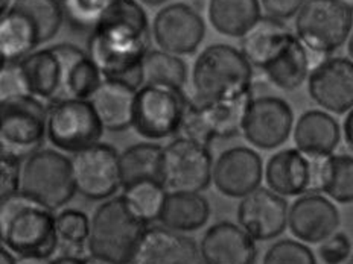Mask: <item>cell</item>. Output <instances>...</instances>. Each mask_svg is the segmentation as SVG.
Wrapping results in <instances>:
<instances>
[{
	"instance_id": "6da1fadb",
	"label": "cell",
	"mask_w": 353,
	"mask_h": 264,
	"mask_svg": "<svg viewBox=\"0 0 353 264\" xmlns=\"http://www.w3.org/2000/svg\"><path fill=\"white\" fill-rule=\"evenodd\" d=\"M148 17L137 0H114L92 29L87 52L104 79L119 80L139 90L143 84V60L150 52Z\"/></svg>"
},
{
	"instance_id": "7a4b0ae2",
	"label": "cell",
	"mask_w": 353,
	"mask_h": 264,
	"mask_svg": "<svg viewBox=\"0 0 353 264\" xmlns=\"http://www.w3.org/2000/svg\"><path fill=\"white\" fill-rule=\"evenodd\" d=\"M0 240L17 256L50 260L60 248L54 211L16 193L0 201Z\"/></svg>"
},
{
	"instance_id": "3957f363",
	"label": "cell",
	"mask_w": 353,
	"mask_h": 264,
	"mask_svg": "<svg viewBox=\"0 0 353 264\" xmlns=\"http://www.w3.org/2000/svg\"><path fill=\"white\" fill-rule=\"evenodd\" d=\"M253 65L230 44H210L198 55L192 70L196 104L229 100L252 94Z\"/></svg>"
},
{
	"instance_id": "277c9868",
	"label": "cell",
	"mask_w": 353,
	"mask_h": 264,
	"mask_svg": "<svg viewBox=\"0 0 353 264\" xmlns=\"http://www.w3.org/2000/svg\"><path fill=\"white\" fill-rule=\"evenodd\" d=\"M148 228L150 225L132 212L122 195L113 196L93 212L87 251L117 264H130Z\"/></svg>"
},
{
	"instance_id": "5b68a950",
	"label": "cell",
	"mask_w": 353,
	"mask_h": 264,
	"mask_svg": "<svg viewBox=\"0 0 353 264\" xmlns=\"http://www.w3.org/2000/svg\"><path fill=\"white\" fill-rule=\"evenodd\" d=\"M49 107L31 94H12L0 102V149L17 158L40 151L48 135Z\"/></svg>"
},
{
	"instance_id": "8992f818",
	"label": "cell",
	"mask_w": 353,
	"mask_h": 264,
	"mask_svg": "<svg viewBox=\"0 0 353 264\" xmlns=\"http://www.w3.org/2000/svg\"><path fill=\"white\" fill-rule=\"evenodd\" d=\"M20 193L50 211L63 208L78 193L72 160L52 149L34 152L21 168Z\"/></svg>"
},
{
	"instance_id": "52a82bcc",
	"label": "cell",
	"mask_w": 353,
	"mask_h": 264,
	"mask_svg": "<svg viewBox=\"0 0 353 264\" xmlns=\"http://www.w3.org/2000/svg\"><path fill=\"white\" fill-rule=\"evenodd\" d=\"M189 105L179 88L143 84L136 94L132 128L151 142L174 137L181 132Z\"/></svg>"
},
{
	"instance_id": "ba28073f",
	"label": "cell",
	"mask_w": 353,
	"mask_h": 264,
	"mask_svg": "<svg viewBox=\"0 0 353 264\" xmlns=\"http://www.w3.org/2000/svg\"><path fill=\"white\" fill-rule=\"evenodd\" d=\"M352 12L338 0H306L296 17V32L309 54L325 56L349 38Z\"/></svg>"
},
{
	"instance_id": "9c48e42d",
	"label": "cell",
	"mask_w": 353,
	"mask_h": 264,
	"mask_svg": "<svg viewBox=\"0 0 353 264\" xmlns=\"http://www.w3.org/2000/svg\"><path fill=\"white\" fill-rule=\"evenodd\" d=\"M104 129L90 99H63L49 105L48 138L63 152L92 148L99 143Z\"/></svg>"
},
{
	"instance_id": "30bf717a",
	"label": "cell",
	"mask_w": 353,
	"mask_h": 264,
	"mask_svg": "<svg viewBox=\"0 0 353 264\" xmlns=\"http://www.w3.org/2000/svg\"><path fill=\"white\" fill-rule=\"evenodd\" d=\"M212 175L213 158L209 146L180 137L163 148L161 184L168 192L201 193L210 186Z\"/></svg>"
},
{
	"instance_id": "8fae6325",
	"label": "cell",
	"mask_w": 353,
	"mask_h": 264,
	"mask_svg": "<svg viewBox=\"0 0 353 264\" xmlns=\"http://www.w3.org/2000/svg\"><path fill=\"white\" fill-rule=\"evenodd\" d=\"M252 94L242 98L196 104L190 102L181 132L196 143L210 146L216 138H232L242 132Z\"/></svg>"
},
{
	"instance_id": "7c38bea8",
	"label": "cell",
	"mask_w": 353,
	"mask_h": 264,
	"mask_svg": "<svg viewBox=\"0 0 353 264\" xmlns=\"http://www.w3.org/2000/svg\"><path fill=\"white\" fill-rule=\"evenodd\" d=\"M119 153L113 146L98 143L73 153L77 192L90 201H107L122 187Z\"/></svg>"
},
{
	"instance_id": "4fadbf2b",
	"label": "cell",
	"mask_w": 353,
	"mask_h": 264,
	"mask_svg": "<svg viewBox=\"0 0 353 264\" xmlns=\"http://www.w3.org/2000/svg\"><path fill=\"white\" fill-rule=\"evenodd\" d=\"M294 114L290 104L281 98H253L242 124L245 140L257 149L271 151L290 138Z\"/></svg>"
},
{
	"instance_id": "5bb4252c",
	"label": "cell",
	"mask_w": 353,
	"mask_h": 264,
	"mask_svg": "<svg viewBox=\"0 0 353 264\" xmlns=\"http://www.w3.org/2000/svg\"><path fill=\"white\" fill-rule=\"evenodd\" d=\"M204 20L186 3H172L161 8L152 21L151 34L157 46L174 55H190L204 38Z\"/></svg>"
},
{
	"instance_id": "9a60e30c",
	"label": "cell",
	"mask_w": 353,
	"mask_h": 264,
	"mask_svg": "<svg viewBox=\"0 0 353 264\" xmlns=\"http://www.w3.org/2000/svg\"><path fill=\"white\" fill-rule=\"evenodd\" d=\"M307 91L326 111L349 113L353 108V60L343 56L323 60L309 73Z\"/></svg>"
},
{
	"instance_id": "2e32d148",
	"label": "cell",
	"mask_w": 353,
	"mask_h": 264,
	"mask_svg": "<svg viewBox=\"0 0 353 264\" xmlns=\"http://www.w3.org/2000/svg\"><path fill=\"white\" fill-rule=\"evenodd\" d=\"M236 216L238 225L256 241H268L283 234L288 226L290 205L273 190L259 187L242 197Z\"/></svg>"
},
{
	"instance_id": "e0dca14e",
	"label": "cell",
	"mask_w": 353,
	"mask_h": 264,
	"mask_svg": "<svg viewBox=\"0 0 353 264\" xmlns=\"http://www.w3.org/2000/svg\"><path fill=\"white\" fill-rule=\"evenodd\" d=\"M263 173L259 153L245 146H236L224 151L218 157L213 164L212 182L221 195L232 199H242L259 188Z\"/></svg>"
},
{
	"instance_id": "ac0fdd59",
	"label": "cell",
	"mask_w": 353,
	"mask_h": 264,
	"mask_svg": "<svg viewBox=\"0 0 353 264\" xmlns=\"http://www.w3.org/2000/svg\"><path fill=\"white\" fill-rule=\"evenodd\" d=\"M340 211L320 193L301 195L290 207L288 228L301 243H323L340 228Z\"/></svg>"
},
{
	"instance_id": "d6986e66",
	"label": "cell",
	"mask_w": 353,
	"mask_h": 264,
	"mask_svg": "<svg viewBox=\"0 0 353 264\" xmlns=\"http://www.w3.org/2000/svg\"><path fill=\"white\" fill-rule=\"evenodd\" d=\"M130 264H203V260L194 239L165 226H150Z\"/></svg>"
},
{
	"instance_id": "ffe728a7",
	"label": "cell",
	"mask_w": 353,
	"mask_h": 264,
	"mask_svg": "<svg viewBox=\"0 0 353 264\" xmlns=\"http://www.w3.org/2000/svg\"><path fill=\"white\" fill-rule=\"evenodd\" d=\"M203 264H256V240L232 222H218L205 230L200 241Z\"/></svg>"
},
{
	"instance_id": "44dd1931",
	"label": "cell",
	"mask_w": 353,
	"mask_h": 264,
	"mask_svg": "<svg viewBox=\"0 0 353 264\" xmlns=\"http://www.w3.org/2000/svg\"><path fill=\"white\" fill-rule=\"evenodd\" d=\"M20 91L43 102L60 100L61 61L54 46L34 50L16 64Z\"/></svg>"
},
{
	"instance_id": "7402d4cb",
	"label": "cell",
	"mask_w": 353,
	"mask_h": 264,
	"mask_svg": "<svg viewBox=\"0 0 353 264\" xmlns=\"http://www.w3.org/2000/svg\"><path fill=\"white\" fill-rule=\"evenodd\" d=\"M54 49L61 61L60 100L90 99L104 80L97 63L75 44H57Z\"/></svg>"
},
{
	"instance_id": "603a6c76",
	"label": "cell",
	"mask_w": 353,
	"mask_h": 264,
	"mask_svg": "<svg viewBox=\"0 0 353 264\" xmlns=\"http://www.w3.org/2000/svg\"><path fill=\"white\" fill-rule=\"evenodd\" d=\"M340 140V124L332 116L320 109L303 113L294 126V143L307 158L332 155Z\"/></svg>"
},
{
	"instance_id": "cb8c5ba5",
	"label": "cell",
	"mask_w": 353,
	"mask_h": 264,
	"mask_svg": "<svg viewBox=\"0 0 353 264\" xmlns=\"http://www.w3.org/2000/svg\"><path fill=\"white\" fill-rule=\"evenodd\" d=\"M263 175L268 188L283 197L309 193L311 163L299 149H283L274 153L268 160Z\"/></svg>"
},
{
	"instance_id": "d4e9b609",
	"label": "cell",
	"mask_w": 353,
	"mask_h": 264,
	"mask_svg": "<svg viewBox=\"0 0 353 264\" xmlns=\"http://www.w3.org/2000/svg\"><path fill=\"white\" fill-rule=\"evenodd\" d=\"M311 184L309 193H325L338 204L353 202V157L329 155L309 158Z\"/></svg>"
},
{
	"instance_id": "484cf974",
	"label": "cell",
	"mask_w": 353,
	"mask_h": 264,
	"mask_svg": "<svg viewBox=\"0 0 353 264\" xmlns=\"http://www.w3.org/2000/svg\"><path fill=\"white\" fill-rule=\"evenodd\" d=\"M137 90L119 82L104 79L90 98L104 128L121 132L132 126Z\"/></svg>"
},
{
	"instance_id": "4316f807",
	"label": "cell",
	"mask_w": 353,
	"mask_h": 264,
	"mask_svg": "<svg viewBox=\"0 0 353 264\" xmlns=\"http://www.w3.org/2000/svg\"><path fill=\"white\" fill-rule=\"evenodd\" d=\"M311 70V56L297 35H292L274 55L273 60L263 67V73L270 79V82L283 91L297 90L305 82Z\"/></svg>"
},
{
	"instance_id": "83f0119b",
	"label": "cell",
	"mask_w": 353,
	"mask_h": 264,
	"mask_svg": "<svg viewBox=\"0 0 353 264\" xmlns=\"http://www.w3.org/2000/svg\"><path fill=\"white\" fill-rule=\"evenodd\" d=\"M292 35L282 20L270 16L261 17L244 36H241V52L253 67L263 70Z\"/></svg>"
},
{
	"instance_id": "f1b7e54d",
	"label": "cell",
	"mask_w": 353,
	"mask_h": 264,
	"mask_svg": "<svg viewBox=\"0 0 353 264\" xmlns=\"http://www.w3.org/2000/svg\"><path fill=\"white\" fill-rule=\"evenodd\" d=\"M210 217V204L201 193L168 192L159 222L175 232L201 230Z\"/></svg>"
},
{
	"instance_id": "f546056e",
	"label": "cell",
	"mask_w": 353,
	"mask_h": 264,
	"mask_svg": "<svg viewBox=\"0 0 353 264\" xmlns=\"http://www.w3.org/2000/svg\"><path fill=\"white\" fill-rule=\"evenodd\" d=\"M209 20L216 32L244 36L261 19L259 0H210Z\"/></svg>"
},
{
	"instance_id": "4dcf8cb0",
	"label": "cell",
	"mask_w": 353,
	"mask_h": 264,
	"mask_svg": "<svg viewBox=\"0 0 353 264\" xmlns=\"http://www.w3.org/2000/svg\"><path fill=\"white\" fill-rule=\"evenodd\" d=\"M40 46L34 26L23 14L10 8L0 20V56L2 64H17Z\"/></svg>"
},
{
	"instance_id": "1f68e13d",
	"label": "cell",
	"mask_w": 353,
	"mask_h": 264,
	"mask_svg": "<svg viewBox=\"0 0 353 264\" xmlns=\"http://www.w3.org/2000/svg\"><path fill=\"white\" fill-rule=\"evenodd\" d=\"M161 160L163 148L152 142L136 143L125 149L119 157L122 188L145 179L161 182Z\"/></svg>"
},
{
	"instance_id": "d6a6232c",
	"label": "cell",
	"mask_w": 353,
	"mask_h": 264,
	"mask_svg": "<svg viewBox=\"0 0 353 264\" xmlns=\"http://www.w3.org/2000/svg\"><path fill=\"white\" fill-rule=\"evenodd\" d=\"M10 8L31 21L40 44L52 40L65 19L61 0H14Z\"/></svg>"
},
{
	"instance_id": "836d02e7",
	"label": "cell",
	"mask_w": 353,
	"mask_h": 264,
	"mask_svg": "<svg viewBox=\"0 0 353 264\" xmlns=\"http://www.w3.org/2000/svg\"><path fill=\"white\" fill-rule=\"evenodd\" d=\"M145 84L172 87L183 90L188 80V67L179 55L165 50H150L143 60Z\"/></svg>"
},
{
	"instance_id": "e575fe53",
	"label": "cell",
	"mask_w": 353,
	"mask_h": 264,
	"mask_svg": "<svg viewBox=\"0 0 353 264\" xmlns=\"http://www.w3.org/2000/svg\"><path fill=\"white\" fill-rule=\"evenodd\" d=\"M122 196L132 212L150 225L160 219L168 190L160 181L145 179L125 187Z\"/></svg>"
},
{
	"instance_id": "d590c367",
	"label": "cell",
	"mask_w": 353,
	"mask_h": 264,
	"mask_svg": "<svg viewBox=\"0 0 353 264\" xmlns=\"http://www.w3.org/2000/svg\"><path fill=\"white\" fill-rule=\"evenodd\" d=\"M57 230L60 236V245L73 248L75 251L87 246L88 236H90V219L85 212L68 208L63 210L57 216Z\"/></svg>"
},
{
	"instance_id": "8d00e7d4",
	"label": "cell",
	"mask_w": 353,
	"mask_h": 264,
	"mask_svg": "<svg viewBox=\"0 0 353 264\" xmlns=\"http://www.w3.org/2000/svg\"><path fill=\"white\" fill-rule=\"evenodd\" d=\"M64 17L79 29H92L98 25L114 0H61Z\"/></svg>"
},
{
	"instance_id": "74e56055",
	"label": "cell",
	"mask_w": 353,
	"mask_h": 264,
	"mask_svg": "<svg viewBox=\"0 0 353 264\" xmlns=\"http://www.w3.org/2000/svg\"><path fill=\"white\" fill-rule=\"evenodd\" d=\"M262 264H317L314 252L296 240H279L268 248Z\"/></svg>"
},
{
	"instance_id": "f35d334b",
	"label": "cell",
	"mask_w": 353,
	"mask_h": 264,
	"mask_svg": "<svg viewBox=\"0 0 353 264\" xmlns=\"http://www.w3.org/2000/svg\"><path fill=\"white\" fill-rule=\"evenodd\" d=\"M20 161V158L10 153H0V199L20 192L21 168H23Z\"/></svg>"
},
{
	"instance_id": "ab89813d",
	"label": "cell",
	"mask_w": 353,
	"mask_h": 264,
	"mask_svg": "<svg viewBox=\"0 0 353 264\" xmlns=\"http://www.w3.org/2000/svg\"><path fill=\"white\" fill-rule=\"evenodd\" d=\"M320 260L325 264H345L352 255L350 239L344 232H335L319 248Z\"/></svg>"
},
{
	"instance_id": "60d3db41",
	"label": "cell",
	"mask_w": 353,
	"mask_h": 264,
	"mask_svg": "<svg viewBox=\"0 0 353 264\" xmlns=\"http://www.w3.org/2000/svg\"><path fill=\"white\" fill-rule=\"evenodd\" d=\"M305 2L306 0H261V5L270 17L286 20L296 16Z\"/></svg>"
},
{
	"instance_id": "b9f144b4",
	"label": "cell",
	"mask_w": 353,
	"mask_h": 264,
	"mask_svg": "<svg viewBox=\"0 0 353 264\" xmlns=\"http://www.w3.org/2000/svg\"><path fill=\"white\" fill-rule=\"evenodd\" d=\"M343 129H344L345 143H347L349 149L353 152V108L347 113V117H345Z\"/></svg>"
},
{
	"instance_id": "7bdbcfd3",
	"label": "cell",
	"mask_w": 353,
	"mask_h": 264,
	"mask_svg": "<svg viewBox=\"0 0 353 264\" xmlns=\"http://www.w3.org/2000/svg\"><path fill=\"white\" fill-rule=\"evenodd\" d=\"M50 264H84V256L63 254L55 256L54 260H50Z\"/></svg>"
},
{
	"instance_id": "ee69618b",
	"label": "cell",
	"mask_w": 353,
	"mask_h": 264,
	"mask_svg": "<svg viewBox=\"0 0 353 264\" xmlns=\"http://www.w3.org/2000/svg\"><path fill=\"white\" fill-rule=\"evenodd\" d=\"M0 264H17L16 256H14L10 249H6L5 246L0 249Z\"/></svg>"
},
{
	"instance_id": "f6af8a7d",
	"label": "cell",
	"mask_w": 353,
	"mask_h": 264,
	"mask_svg": "<svg viewBox=\"0 0 353 264\" xmlns=\"http://www.w3.org/2000/svg\"><path fill=\"white\" fill-rule=\"evenodd\" d=\"M84 264H117V263L105 260V258H101V256H97V255L88 254L87 256H84Z\"/></svg>"
},
{
	"instance_id": "bcb514c9",
	"label": "cell",
	"mask_w": 353,
	"mask_h": 264,
	"mask_svg": "<svg viewBox=\"0 0 353 264\" xmlns=\"http://www.w3.org/2000/svg\"><path fill=\"white\" fill-rule=\"evenodd\" d=\"M17 264H50V260L29 258V256H19Z\"/></svg>"
},
{
	"instance_id": "7dc6e473",
	"label": "cell",
	"mask_w": 353,
	"mask_h": 264,
	"mask_svg": "<svg viewBox=\"0 0 353 264\" xmlns=\"http://www.w3.org/2000/svg\"><path fill=\"white\" fill-rule=\"evenodd\" d=\"M137 2L145 3V5H151V6H156V5H161L165 3L166 0H137Z\"/></svg>"
},
{
	"instance_id": "c3c4849f",
	"label": "cell",
	"mask_w": 353,
	"mask_h": 264,
	"mask_svg": "<svg viewBox=\"0 0 353 264\" xmlns=\"http://www.w3.org/2000/svg\"><path fill=\"white\" fill-rule=\"evenodd\" d=\"M344 8H347L350 12H353V0H338Z\"/></svg>"
},
{
	"instance_id": "681fc988",
	"label": "cell",
	"mask_w": 353,
	"mask_h": 264,
	"mask_svg": "<svg viewBox=\"0 0 353 264\" xmlns=\"http://www.w3.org/2000/svg\"><path fill=\"white\" fill-rule=\"evenodd\" d=\"M347 50H349L350 58L353 60V34L350 35V40H349V43H347Z\"/></svg>"
},
{
	"instance_id": "f907efd6",
	"label": "cell",
	"mask_w": 353,
	"mask_h": 264,
	"mask_svg": "<svg viewBox=\"0 0 353 264\" xmlns=\"http://www.w3.org/2000/svg\"><path fill=\"white\" fill-rule=\"evenodd\" d=\"M8 2H10V0H2V16H3V14H5L6 11L10 10V8H8Z\"/></svg>"
},
{
	"instance_id": "816d5d0a",
	"label": "cell",
	"mask_w": 353,
	"mask_h": 264,
	"mask_svg": "<svg viewBox=\"0 0 353 264\" xmlns=\"http://www.w3.org/2000/svg\"><path fill=\"white\" fill-rule=\"evenodd\" d=\"M345 264H353V254L350 255V258H349L347 261H345Z\"/></svg>"
}]
</instances>
